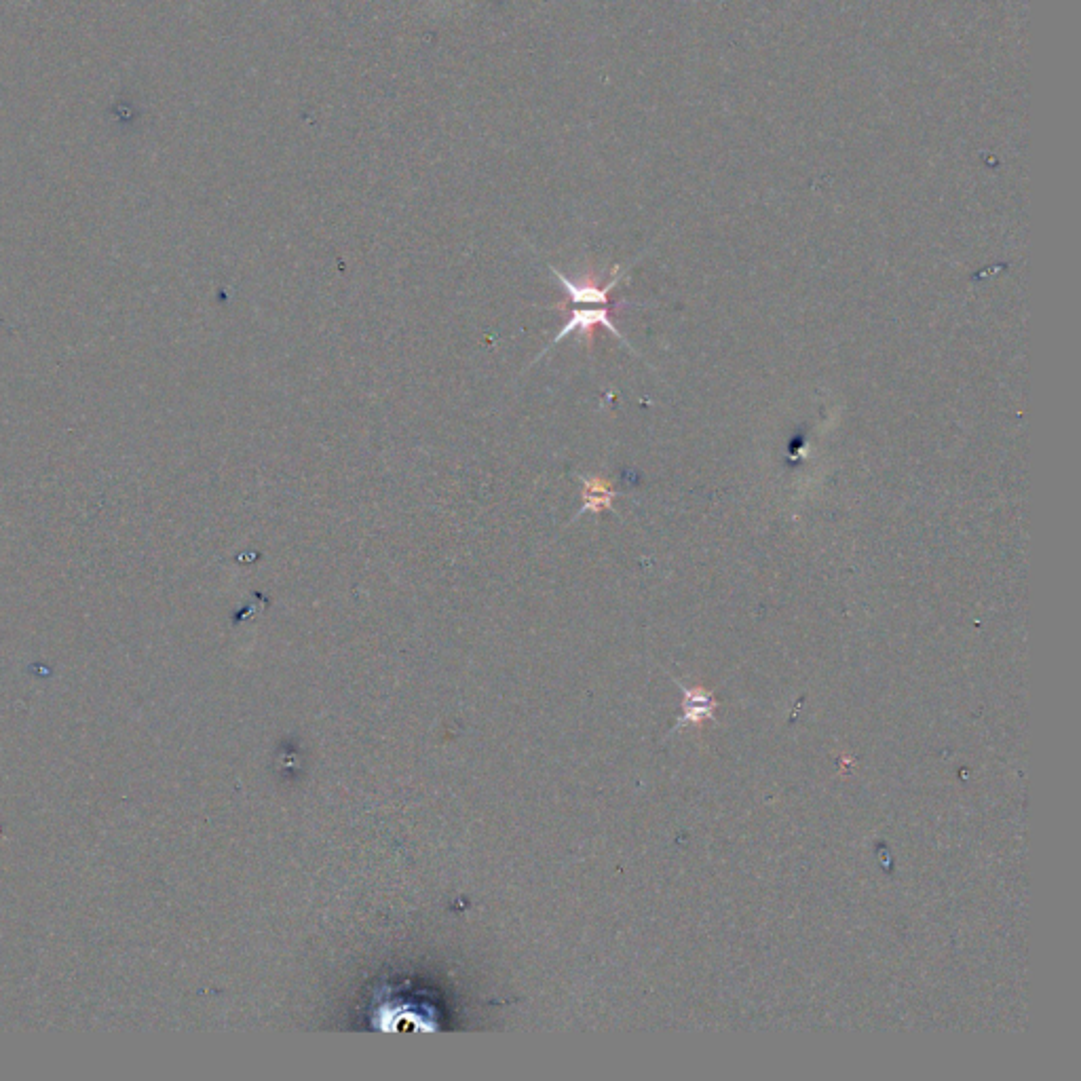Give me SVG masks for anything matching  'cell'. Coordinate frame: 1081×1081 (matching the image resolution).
<instances>
[{"label":"cell","instance_id":"2","mask_svg":"<svg viewBox=\"0 0 1081 1081\" xmlns=\"http://www.w3.org/2000/svg\"><path fill=\"white\" fill-rule=\"evenodd\" d=\"M583 505L579 509V516L583 514H602V511H613V501L617 499L619 492L613 488V484L604 478H583Z\"/></svg>","mask_w":1081,"mask_h":1081},{"label":"cell","instance_id":"1","mask_svg":"<svg viewBox=\"0 0 1081 1081\" xmlns=\"http://www.w3.org/2000/svg\"><path fill=\"white\" fill-rule=\"evenodd\" d=\"M596 328H604L609 330L613 336H617L621 343L628 345V340H625V336L617 330V326L611 321V307H596V309H587V307H577L571 311V317H568L566 324L562 326V330L558 332V336L552 340V347H556L558 343H562V340L566 336L571 334H581L585 345L590 347L592 340H594V330ZM630 347V345H628ZM632 349V347H630Z\"/></svg>","mask_w":1081,"mask_h":1081}]
</instances>
